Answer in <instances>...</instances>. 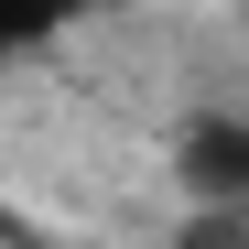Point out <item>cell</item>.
Here are the masks:
<instances>
[{
  "instance_id": "obj_1",
  "label": "cell",
  "mask_w": 249,
  "mask_h": 249,
  "mask_svg": "<svg viewBox=\"0 0 249 249\" xmlns=\"http://www.w3.org/2000/svg\"><path fill=\"white\" fill-rule=\"evenodd\" d=\"M174 249H249V206H195Z\"/></svg>"
}]
</instances>
